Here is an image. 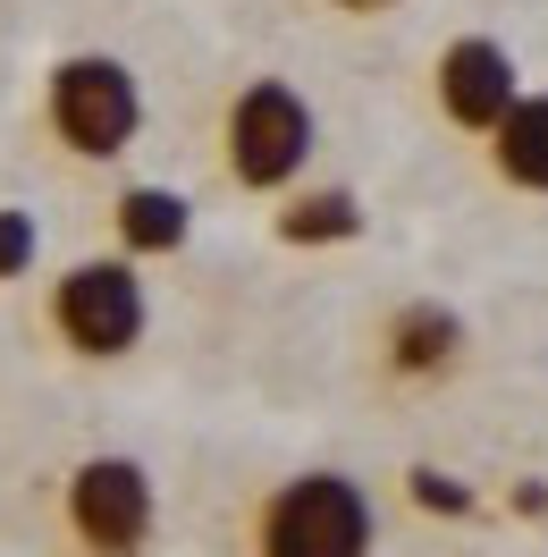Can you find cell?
I'll use <instances>...</instances> for the list:
<instances>
[{"instance_id": "5bb4252c", "label": "cell", "mask_w": 548, "mask_h": 557, "mask_svg": "<svg viewBox=\"0 0 548 557\" xmlns=\"http://www.w3.org/2000/svg\"><path fill=\"white\" fill-rule=\"evenodd\" d=\"M338 9H388V0H338Z\"/></svg>"}, {"instance_id": "9c48e42d", "label": "cell", "mask_w": 548, "mask_h": 557, "mask_svg": "<svg viewBox=\"0 0 548 557\" xmlns=\"http://www.w3.org/2000/svg\"><path fill=\"white\" fill-rule=\"evenodd\" d=\"M186 228H195V211H186L177 186H127L119 195V245L127 253H177Z\"/></svg>"}, {"instance_id": "7a4b0ae2", "label": "cell", "mask_w": 548, "mask_h": 557, "mask_svg": "<svg viewBox=\"0 0 548 557\" xmlns=\"http://www.w3.org/2000/svg\"><path fill=\"white\" fill-rule=\"evenodd\" d=\"M312 136H321V127H312V102L296 85L262 76V85H245L237 102H228V177L253 186V195H278V186L312 161Z\"/></svg>"}, {"instance_id": "8992f818", "label": "cell", "mask_w": 548, "mask_h": 557, "mask_svg": "<svg viewBox=\"0 0 548 557\" xmlns=\"http://www.w3.org/2000/svg\"><path fill=\"white\" fill-rule=\"evenodd\" d=\"M439 102L456 127H481V136H498V119H507L523 94H514V60H507V42H489V35H464V42H447L439 51Z\"/></svg>"}, {"instance_id": "8fae6325", "label": "cell", "mask_w": 548, "mask_h": 557, "mask_svg": "<svg viewBox=\"0 0 548 557\" xmlns=\"http://www.w3.org/2000/svg\"><path fill=\"white\" fill-rule=\"evenodd\" d=\"M406 490H413V507H422V516H473V507H481L473 482H456V473H439V465H413Z\"/></svg>"}, {"instance_id": "ba28073f", "label": "cell", "mask_w": 548, "mask_h": 557, "mask_svg": "<svg viewBox=\"0 0 548 557\" xmlns=\"http://www.w3.org/2000/svg\"><path fill=\"white\" fill-rule=\"evenodd\" d=\"M489 152H498V177H507V186L548 195V94H523V102L498 119Z\"/></svg>"}, {"instance_id": "5b68a950", "label": "cell", "mask_w": 548, "mask_h": 557, "mask_svg": "<svg viewBox=\"0 0 548 557\" xmlns=\"http://www.w3.org/2000/svg\"><path fill=\"white\" fill-rule=\"evenodd\" d=\"M144 321H152V305H144V278L127 271V262H76V271L51 287V330H60L76 355H94V363L127 355L144 338Z\"/></svg>"}, {"instance_id": "4fadbf2b", "label": "cell", "mask_w": 548, "mask_h": 557, "mask_svg": "<svg viewBox=\"0 0 548 557\" xmlns=\"http://www.w3.org/2000/svg\"><path fill=\"white\" fill-rule=\"evenodd\" d=\"M514 516H548V482H514Z\"/></svg>"}, {"instance_id": "277c9868", "label": "cell", "mask_w": 548, "mask_h": 557, "mask_svg": "<svg viewBox=\"0 0 548 557\" xmlns=\"http://www.w3.org/2000/svg\"><path fill=\"white\" fill-rule=\"evenodd\" d=\"M68 532L85 557H144V541H152V473L136 456H85L68 473Z\"/></svg>"}, {"instance_id": "3957f363", "label": "cell", "mask_w": 548, "mask_h": 557, "mask_svg": "<svg viewBox=\"0 0 548 557\" xmlns=\"http://www.w3.org/2000/svg\"><path fill=\"white\" fill-rule=\"evenodd\" d=\"M51 127H60V144L85 152V161L127 152L136 127H144V94H136V76H127V60H102V51L60 60V69H51Z\"/></svg>"}, {"instance_id": "52a82bcc", "label": "cell", "mask_w": 548, "mask_h": 557, "mask_svg": "<svg viewBox=\"0 0 548 557\" xmlns=\"http://www.w3.org/2000/svg\"><path fill=\"white\" fill-rule=\"evenodd\" d=\"M379 347H388L397 381H439V372H456V355H464V321L447 313V305H397Z\"/></svg>"}, {"instance_id": "6da1fadb", "label": "cell", "mask_w": 548, "mask_h": 557, "mask_svg": "<svg viewBox=\"0 0 548 557\" xmlns=\"http://www.w3.org/2000/svg\"><path fill=\"white\" fill-rule=\"evenodd\" d=\"M379 516H372V490L354 473H296L262 498L253 516V557H372Z\"/></svg>"}, {"instance_id": "30bf717a", "label": "cell", "mask_w": 548, "mask_h": 557, "mask_svg": "<svg viewBox=\"0 0 548 557\" xmlns=\"http://www.w3.org/2000/svg\"><path fill=\"white\" fill-rule=\"evenodd\" d=\"M363 228V203L346 195V186H321V195H296V203L278 211V237L287 245H338Z\"/></svg>"}, {"instance_id": "7c38bea8", "label": "cell", "mask_w": 548, "mask_h": 557, "mask_svg": "<svg viewBox=\"0 0 548 557\" xmlns=\"http://www.w3.org/2000/svg\"><path fill=\"white\" fill-rule=\"evenodd\" d=\"M35 253H42L35 211H0V278H26V271H35Z\"/></svg>"}]
</instances>
